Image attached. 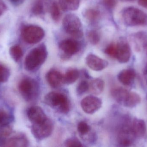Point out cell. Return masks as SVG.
<instances>
[{"label":"cell","mask_w":147,"mask_h":147,"mask_svg":"<svg viewBox=\"0 0 147 147\" xmlns=\"http://www.w3.org/2000/svg\"><path fill=\"white\" fill-rule=\"evenodd\" d=\"M18 89L23 98L29 102L35 99L38 96L39 85L33 79L25 77L19 82Z\"/></svg>","instance_id":"cell-4"},{"label":"cell","mask_w":147,"mask_h":147,"mask_svg":"<svg viewBox=\"0 0 147 147\" xmlns=\"http://www.w3.org/2000/svg\"><path fill=\"white\" fill-rule=\"evenodd\" d=\"M132 131L135 137H143L146 132V126L145 122L142 119L135 118L133 121Z\"/></svg>","instance_id":"cell-16"},{"label":"cell","mask_w":147,"mask_h":147,"mask_svg":"<svg viewBox=\"0 0 147 147\" xmlns=\"http://www.w3.org/2000/svg\"><path fill=\"white\" fill-rule=\"evenodd\" d=\"M13 121V117L5 109L0 107V127L9 125Z\"/></svg>","instance_id":"cell-22"},{"label":"cell","mask_w":147,"mask_h":147,"mask_svg":"<svg viewBox=\"0 0 147 147\" xmlns=\"http://www.w3.org/2000/svg\"><path fill=\"white\" fill-rule=\"evenodd\" d=\"M10 2L14 5L18 6L22 3L24 0H9Z\"/></svg>","instance_id":"cell-36"},{"label":"cell","mask_w":147,"mask_h":147,"mask_svg":"<svg viewBox=\"0 0 147 147\" xmlns=\"http://www.w3.org/2000/svg\"><path fill=\"white\" fill-rule=\"evenodd\" d=\"M84 16L90 21H96L100 17V12L95 9H89L85 12Z\"/></svg>","instance_id":"cell-24"},{"label":"cell","mask_w":147,"mask_h":147,"mask_svg":"<svg viewBox=\"0 0 147 147\" xmlns=\"http://www.w3.org/2000/svg\"><path fill=\"white\" fill-rule=\"evenodd\" d=\"M87 37L89 41L93 45H97L100 41V35L96 30H92L88 32Z\"/></svg>","instance_id":"cell-27"},{"label":"cell","mask_w":147,"mask_h":147,"mask_svg":"<svg viewBox=\"0 0 147 147\" xmlns=\"http://www.w3.org/2000/svg\"><path fill=\"white\" fill-rule=\"evenodd\" d=\"M22 38L28 44L38 43L45 35V32L42 28L35 25L26 26L22 32Z\"/></svg>","instance_id":"cell-6"},{"label":"cell","mask_w":147,"mask_h":147,"mask_svg":"<svg viewBox=\"0 0 147 147\" xmlns=\"http://www.w3.org/2000/svg\"><path fill=\"white\" fill-rule=\"evenodd\" d=\"M78 130L81 136H84L90 131L91 127L86 123L81 121L78 124Z\"/></svg>","instance_id":"cell-29"},{"label":"cell","mask_w":147,"mask_h":147,"mask_svg":"<svg viewBox=\"0 0 147 147\" xmlns=\"http://www.w3.org/2000/svg\"><path fill=\"white\" fill-rule=\"evenodd\" d=\"M144 74L147 83V64L146 65V67H145V69H144Z\"/></svg>","instance_id":"cell-37"},{"label":"cell","mask_w":147,"mask_h":147,"mask_svg":"<svg viewBox=\"0 0 147 147\" xmlns=\"http://www.w3.org/2000/svg\"><path fill=\"white\" fill-rule=\"evenodd\" d=\"M63 25L65 31L68 34L76 38L83 36L82 24L80 19L76 15L69 14L63 19Z\"/></svg>","instance_id":"cell-5"},{"label":"cell","mask_w":147,"mask_h":147,"mask_svg":"<svg viewBox=\"0 0 147 147\" xmlns=\"http://www.w3.org/2000/svg\"><path fill=\"white\" fill-rule=\"evenodd\" d=\"M9 76L10 71L9 68L4 65L0 64V84L7 82Z\"/></svg>","instance_id":"cell-25"},{"label":"cell","mask_w":147,"mask_h":147,"mask_svg":"<svg viewBox=\"0 0 147 147\" xmlns=\"http://www.w3.org/2000/svg\"><path fill=\"white\" fill-rule=\"evenodd\" d=\"M123 19L124 23L129 26H142L147 23V15L137 8L129 7L122 11Z\"/></svg>","instance_id":"cell-2"},{"label":"cell","mask_w":147,"mask_h":147,"mask_svg":"<svg viewBox=\"0 0 147 147\" xmlns=\"http://www.w3.org/2000/svg\"><path fill=\"white\" fill-rule=\"evenodd\" d=\"M86 60L87 65L92 70L97 71L104 70L109 65L108 61L92 54L88 55Z\"/></svg>","instance_id":"cell-13"},{"label":"cell","mask_w":147,"mask_h":147,"mask_svg":"<svg viewBox=\"0 0 147 147\" xmlns=\"http://www.w3.org/2000/svg\"><path fill=\"white\" fill-rule=\"evenodd\" d=\"M102 101L100 98L94 96L86 97L80 103L83 111L89 114H92L96 112L102 107Z\"/></svg>","instance_id":"cell-8"},{"label":"cell","mask_w":147,"mask_h":147,"mask_svg":"<svg viewBox=\"0 0 147 147\" xmlns=\"http://www.w3.org/2000/svg\"><path fill=\"white\" fill-rule=\"evenodd\" d=\"M44 11V4L41 0H37L32 8V12L35 15L43 14Z\"/></svg>","instance_id":"cell-28"},{"label":"cell","mask_w":147,"mask_h":147,"mask_svg":"<svg viewBox=\"0 0 147 147\" xmlns=\"http://www.w3.org/2000/svg\"><path fill=\"white\" fill-rule=\"evenodd\" d=\"M80 0H59L60 7L65 11H74L78 9Z\"/></svg>","instance_id":"cell-19"},{"label":"cell","mask_w":147,"mask_h":147,"mask_svg":"<svg viewBox=\"0 0 147 147\" xmlns=\"http://www.w3.org/2000/svg\"><path fill=\"white\" fill-rule=\"evenodd\" d=\"M27 114L32 124L41 123L48 119L42 109L38 106H33L29 108Z\"/></svg>","instance_id":"cell-12"},{"label":"cell","mask_w":147,"mask_h":147,"mask_svg":"<svg viewBox=\"0 0 147 147\" xmlns=\"http://www.w3.org/2000/svg\"><path fill=\"white\" fill-rule=\"evenodd\" d=\"M47 55L48 52L44 44L32 49L25 58V69L29 71L37 70L45 63Z\"/></svg>","instance_id":"cell-1"},{"label":"cell","mask_w":147,"mask_h":147,"mask_svg":"<svg viewBox=\"0 0 147 147\" xmlns=\"http://www.w3.org/2000/svg\"><path fill=\"white\" fill-rule=\"evenodd\" d=\"M130 91L122 88H117L111 91V94L114 99L118 103L125 106Z\"/></svg>","instance_id":"cell-17"},{"label":"cell","mask_w":147,"mask_h":147,"mask_svg":"<svg viewBox=\"0 0 147 147\" xmlns=\"http://www.w3.org/2000/svg\"><path fill=\"white\" fill-rule=\"evenodd\" d=\"M89 84V90L94 95L101 94L104 89L105 83L102 79H96L91 81Z\"/></svg>","instance_id":"cell-18"},{"label":"cell","mask_w":147,"mask_h":147,"mask_svg":"<svg viewBox=\"0 0 147 147\" xmlns=\"http://www.w3.org/2000/svg\"><path fill=\"white\" fill-rule=\"evenodd\" d=\"M28 144V138L24 134L12 133L6 140L4 147H27Z\"/></svg>","instance_id":"cell-10"},{"label":"cell","mask_w":147,"mask_h":147,"mask_svg":"<svg viewBox=\"0 0 147 147\" xmlns=\"http://www.w3.org/2000/svg\"><path fill=\"white\" fill-rule=\"evenodd\" d=\"M9 54L14 60L18 62L23 56V51L18 45H15L9 48Z\"/></svg>","instance_id":"cell-23"},{"label":"cell","mask_w":147,"mask_h":147,"mask_svg":"<svg viewBox=\"0 0 147 147\" xmlns=\"http://www.w3.org/2000/svg\"><path fill=\"white\" fill-rule=\"evenodd\" d=\"M138 3L141 7L147 8V0H138Z\"/></svg>","instance_id":"cell-35"},{"label":"cell","mask_w":147,"mask_h":147,"mask_svg":"<svg viewBox=\"0 0 147 147\" xmlns=\"http://www.w3.org/2000/svg\"><path fill=\"white\" fill-rule=\"evenodd\" d=\"M80 76V72L77 70L73 69L68 71L63 75V83L67 85L71 84L78 80Z\"/></svg>","instance_id":"cell-20"},{"label":"cell","mask_w":147,"mask_h":147,"mask_svg":"<svg viewBox=\"0 0 147 147\" xmlns=\"http://www.w3.org/2000/svg\"><path fill=\"white\" fill-rule=\"evenodd\" d=\"M136 72L133 69H124L121 71L117 76L118 80L125 85H130L134 81Z\"/></svg>","instance_id":"cell-14"},{"label":"cell","mask_w":147,"mask_h":147,"mask_svg":"<svg viewBox=\"0 0 147 147\" xmlns=\"http://www.w3.org/2000/svg\"><path fill=\"white\" fill-rule=\"evenodd\" d=\"M59 48L67 57H71L77 54L80 50V44L73 39L64 40L60 42Z\"/></svg>","instance_id":"cell-11"},{"label":"cell","mask_w":147,"mask_h":147,"mask_svg":"<svg viewBox=\"0 0 147 147\" xmlns=\"http://www.w3.org/2000/svg\"><path fill=\"white\" fill-rule=\"evenodd\" d=\"M45 102L47 105L60 113L66 114L69 111V99L65 95L62 93L49 92L45 96Z\"/></svg>","instance_id":"cell-3"},{"label":"cell","mask_w":147,"mask_h":147,"mask_svg":"<svg viewBox=\"0 0 147 147\" xmlns=\"http://www.w3.org/2000/svg\"><path fill=\"white\" fill-rule=\"evenodd\" d=\"M105 52L107 55L111 58H116L117 45L114 43L110 44L105 48Z\"/></svg>","instance_id":"cell-31"},{"label":"cell","mask_w":147,"mask_h":147,"mask_svg":"<svg viewBox=\"0 0 147 147\" xmlns=\"http://www.w3.org/2000/svg\"><path fill=\"white\" fill-rule=\"evenodd\" d=\"M89 84L85 80L81 81L77 88V93L78 96H81L89 90Z\"/></svg>","instance_id":"cell-30"},{"label":"cell","mask_w":147,"mask_h":147,"mask_svg":"<svg viewBox=\"0 0 147 147\" xmlns=\"http://www.w3.org/2000/svg\"><path fill=\"white\" fill-rule=\"evenodd\" d=\"M131 48L127 42L124 39L120 40L117 44L116 58L120 63L128 62L131 57Z\"/></svg>","instance_id":"cell-9"},{"label":"cell","mask_w":147,"mask_h":147,"mask_svg":"<svg viewBox=\"0 0 147 147\" xmlns=\"http://www.w3.org/2000/svg\"><path fill=\"white\" fill-rule=\"evenodd\" d=\"M53 125L51 120L46 121L38 124H32L31 129L32 134L37 140H42L50 136L52 133Z\"/></svg>","instance_id":"cell-7"},{"label":"cell","mask_w":147,"mask_h":147,"mask_svg":"<svg viewBox=\"0 0 147 147\" xmlns=\"http://www.w3.org/2000/svg\"><path fill=\"white\" fill-rule=\"evenodd\" d=\"M121 1L123 2H130L133 1H134V0H121Z\"/></svg>","instance_id":"cell-38"},{"label":"cell","mask_w":147,"mask_h":147,"mask_svg":"<svg viewBox=\"0 0 147 147\" xmlns=\"http://www.w3.org/2000/svg\"><path fill=\"white\" fill-rule=\"evenodd\" d=\"M65 145L66 147H81L82 144L79 141L75 139H69L65 142Z\"/></svg>","instance_id":"cell-32"},{"label":"cell","mask_w":147,"mask_h":147,"mask_svg":"<svg viewBox=\"0 0 147 147\" xmlns=\"http://www.w3.org/2000/svg\"><path fill=\"white\" fill-rule=\"evenodd\" d=\"M63 76L57 70H52L47 74L46 79L49 84L53 88H57L63 83Z\"/></svg>","instance_id":"cell-15"},{"label":"cell","mask_w":147,"mask_h":147,"mask_svg":"<svg viewBox=\"0 0 147 147\" xmlns=\"http://www.w3.org/2000/svg\"><path fill=\"white\" fill-rule=\"evenodd\" d=\"M117 1V0H103V3L107 8L112 9L115 7Z\"/></svg>","instance_id":"cell-33"},{"label":"cell","mask_w":147,"mask_h":147,"mask_svg":"<svg viewBox=\"0 0 147 147\" xmlns=\"http://www.w3.org/2000/svg\"><path fill=\"white\" fill-rule=\"evenodd\" d=\"M51 14L53 20L57 22L61 17V12L59 6L57 2H54L51 6Z\"/></svg>","instance_id":"cell-26"},{"label":"cell","mask_w":147,"mask_h":147,"mask_svg":"<svg viewBox=\"0 0 147 147\" xmlns=\"http://www.w3.org/2000/svg\"><path fill=\"white\" fill-rule=\"evenodd\" d=\"M141 98L139 94L136 92L130 91L125 107L129 108H134L141 102Z\"/></svg>","instance_id":"cell-21"},{"label":"cell","mask_w":147,"mask_h":147,"mask_svg":"<svg viewBox=\"0 0 147 147\" xmlns=\"http://www.w3.org/2000/svg\"><path fill=\"white\" fill-rule=\"evenodd\" d=\"M6 9V6L3 0H0V16L5 12Z\"/></svg>","instance_id":"cell-34"}]
</instances>
